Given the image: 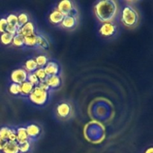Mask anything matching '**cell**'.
I'll return each instance as SVG.
<instances>
[{"label":"cell","instance_id":"obj_1","mask_svg":"<svg viewBox=\"0 0 153 153\" xmlns=\"http://www.w3.org/2000/svg\"><path fill=\"white\" fill-rule=\"evenodd\" d=\"M118 10L117 2L114 0L99 1L94 7L95 16L102 23L114 22L118 14Z\"/></svg>","mask_w":153,"mask_h":153},{"label":"cell","instance_id":"obj_2","mask_svg":"<svg viewBox=\"0 0 153 153\" xmlns=\"http://www.w3.org/2000/svg\"><path fill=\"white\" fill-rule=\"evenodd\" d=\"M120 19L125 26L130 28H135L140 21V14L135 7L130 4H126L121 10Z\"/></svg>","mask_w":153,"mask_h":153},{"label":"cell","instance_id":"obj_3","mask_svg":"<svg viewBox=\"0 0 153 153\" xmlns=\"http://www.w3.org/2000/svg\"><path fill=\"white\" fill-rule=\"evenodd\" d=\"M26 99L34 107L43 108L49 103L51 99V91H44L36 86Z\"/></svg>","mask_w":153,"mask_h":153},{"label":"cell","instance_id":"obj_4","mask_svg":"<svg viewBox=\"0 0 153 153\" xmlns=\"http://www.w3.org/2000/svg\"><path fill=\"white\" fill-rule=\"evenodd\" d=\"M55 114L57 119L65 121L70 120L73 114V108L68 101H61L55 107Z\"/></svg>","mask_w":153,"mask_h":153},{"label":"cell","instance_id":"obj_5","mask_svg":"<svg viewBox=\"0 0 153 153\" xmlns=\"http://www.w3.org/2000/svg\"><path fill=\"white\" fill-rule=\"evenodd\" d=\"M57 10H59L64 16H73L78 17V10L74 2L70 0H64L58 2Z\"/></svg>","mask_w":153,"mask_h":153},{"label":"cell","instance_id":"obj_6","mask_svg":"<svg viewBox=\"0 0 153 153\" xmlns=\"http://www.w3.org/2000/svg\"><path fill=\"white\" fill-rule=\"evenodd\" d=\"M28 140L32 143L37 141L41 137L43 128L40 125L36 123H29L25 126Z\"/></svg>","mask_w":153,"mask_h":153},{"label":"cell","instance_id":"obj_7","mask_svg":"<svg viewBox=\"0 0 153 153\" xmlns=\"http://www.w3.org/2000/svg\"><path fill=\"white\" fill-rule=\"evenodd\" d=\"M117 30V25L114 22H104V23H102L99 28V34L101 37L109 38V37L116 35Z\"/></svg>","mask_w":153,"mask_h":153},{"label":"cell","instance_id":"obj_8","mask_svg":"<svg viewBox=\"0 0 153 153\" xmlns=\"http://www.w3.org/2000/svg\"><path fill=\"white\" fill-rule=\"evenodd\" d=\"M28 73L23 69V67L16 68L11 72L10 75V79L12 83H16L21 85L27 81Z\"/></svg>","mask_w":153,"mask_h":153},{"label":"cell","instance_id":"obj_9","mask_svg":"<svg viewBox=\"0 0 153 153\" xmlns=\"http://www.w3.org/2000/svg\"><path fill=\"white\" fill-rule=\"evenodd\" d=\"M47 76H61V67L58 61L55 60H49L44 68Z\"/></svg>","mask_w":153,"mask_h":153},{"label":"cell","instance_id":"obj_10","mask_svg":"<svg viewBox=\"0 0 153 153\" xmlns=\"http://www.w3.org/2000/svg\"><path fill=\"white\" fill-rule=\"evenodd\" d=\"M0 137L7 141H16L15 128L4 126L0 128Z\"/></svg>","mask_w":153,"mask_h":153},{"label":"cell","instance_id":"obj_11","mask_svg":"<svg viewBox=\"0 0 153 153\" xmlns=\"http://www.w3.org/2000/svg\"><path fill=\"white\" fill-rule=\"evenodd\" d=\"M78 25V17L73 16H65L60 26L65 30H74Z\"/></svg>","mask_w":153,"mask_h":153},{"label":"cell","instance_id":"obj_12","mask_svg":"<svg viewBox=\"0 0 153 153\" xmlns=\"http://www.w3.org/2000/svg\"><path fill=\"white\" fill-rule=\"evenodd\" d=\"M45 82L47 84L48 87H49L51 91H56V90L59 89L63 84L62 78H61V76H48Z\"/></svg>","mask_w":153,"mask_h":153},{"label":"cell","instance_id":"obj_13","mask_svg":"<svg viewBox=\"0 0 153 153\" xmlns=\"http://www.w3.org/2000/svg\"><path fill=\"white\" fill-rule=\"evenodd\" d=\"M18 34H21L24 37L34 35L36 34V28L34 26V24L31 21H29L19 28Z\"/></svg>","mask_w":153,"mask_h":153},{"label":"cell","instance_id":"obj_14","mask_svg":"<svg viewBox=\"0 0 153 153\" xmlns=\"http://www.w3.org/2000/svg\"><path fill=\"white\" fill-rule=\"evenodd\" d=\"M64 16L57 9L52 10L50 13L49 16V22L52 24V25H60L61 22H62L63 19H64Z\"/></svg>","mask_w":153,"mask_h":153},{"label":"cell","instance_id":"obj_15","mask_svg":"<svg viewBox=\"0 0 153 153\" xmlns=\"http://www.w3.org/2000/svg\"><path fill=\"white\" fill-rule=\"evenodd\" d=\"M15 131H16V142L18 143L28 140L26 129H25V126H19L16 127Z\"/></svg>","mask_w":153,"mask_h":153},{"label":"cell","instance_id":"obj_16","mask_svg":"<svg viewBox=\"0 0 153 153\" xmlns=\"http://www.w3.org/2000/svg\"><path fill=\"white\" fill-rule=\"evenodd\" d=\"M34 87H35L34 85H33L32 84L30 83V82H28V81H25V82L21 84L20 85L21 97L27 98V97L31 94V93L33 91Z\"/></svg>","mask_w":153,"mask_h":153},{"label":"cell","instance_id":"obj_17","mask_svg":"<svg viewBox=\"0 0 153 153\" xmlns=\"http://www.w3.org/2000/svg\"><path fill=\"white\" fill-rule=\"evenodd\" d=\"M2 152L3 153H19L18 143L16 141H7Z\"/></svg>","mask_w":153,"mask_h":153},{"label":"cell","instance_id":"obj_18","mask_svg":"<svg viewBox=\"0 0 153 153\" xmlns=\"http://www.w3.org/2000/svg\"><path fill=\"white\" fill-rule=\"evenodd\" d=\"M37 37V48L40 49H48L49 46V43L46 39V36L41 34H36Z\"/></svg>","mask_w":153,"mask_h":153},{"label":"cell","instance_id":"obj_19","mask_svg":"<svg viewBox=\"0 0 153 153\" xmlns=\"http://www.w3.org/2000/svg\"><path fill=\"white\" fill-rule=\"evenodd\" d=\"M23 69L28 73H34L38 69V67H37V64H36L34 58H30V59L27 60L25 62V64H24Z\"/></svg>","mask_w":153,"mask_h":153},{"label":"cell","instance_id":"obj_20","mask_svg":"<svg viewBox=\"0 0 153 153\" xmlns=\"http://www.w3.org/2000/svg\"><path fill=\"white\" fill-rule=\"evenodd\" d=\"M24 47L36 48L37 49V37L34 35L24 37Z\"/></svg>","mask_w":153,"mask_h":153},{"label":"cell","instance_id":"obj_21","mask_svg":"<svg viewBox=\"0 0 153 153\" xmlns=\"http://www.w3.org/2000/svg\"><path fill=\"white\" fill-rule=\"evenodd\" d=\"M8 91L10 95L13 97H21L20 85L16 83H10L8 87Z\"/></svg>","mask_w":153,"mask_h":153},{"label":"cell","instance_id":"obj_22","mask_svg":"<svg viewBox=\"0 0 153 153\" xmlns=\"http://www.w3.org/2000/svg\"><path fill=\"white\" fill-rule=\"evenodd\" d=\"M32 142L29 141V140H26V141L22 142V143H19V153H28L32 149Z\"/></svg>","mask_w":153,"mask_h":153},{"label":"cell","instance_id":"obj_23","mask_svg":"<svg viewBox=\"0 0 153 153\" xmlns=\"http://www.w3.org/2000/svg\"><path fill=\"white\" fill-rule=\"evenodd\" d=\"M13 34H10L7 32L2 33L0 36V41L2 43L4 46H8V45L11 44L12 41H13Z\"/></svg>","mask_w":153,"mask_h":153},{"label":"cell","instance_id":"obj_24","mask_svg":"<svg viewBox=\"0 0 153 153\" xmlns=\"http://www.w3.org/2000/svg\"><path fill=\"white\" fill-rule=\"evenodd\" d=\"M34 60H35L38 68H44L45 66L49 61V59L45 55H38L34 58Z\"/></svg>","mask_w":153,"mask_h":153},{"label":"cell","instance_id":"obj_25","mask_svg":"<svg viewBox=\"0 0 153 153\" xmlns=\"http://www.w3.org/2000/svg\"><path fill=\"white\" fill-rule=\"evenodd\" d=\"M16 16H17L18 23H19V28L25 25V24H26L28 22H29V16L25 12H20Z\"/></svg>","mask_w":153,"mask_h":153},{"label":"cell","instance_id":"obj_26","mask_svg":"<svg viewBox=\"0 0 153 153\" xmlns=\"http://www.w3.org/2000/svg\"><path fill=\"white\" fill-rule=\"evenodd\" d=\"M12 43L13 46L18 48L24 47V37L19 34H16L13 36Z\"/></svg>","mask_w":153,"mask_h":153},{"label":"cell","instance_id":"obj_27","mask_svg":"<svg viewBox=\"0 0 153 153\" xmlns=\"http://www.w3.org/2000/svg\"><path fill=\"white\" fill-rule=\"evenodd\" d=\"M5 19L7 22V25H13V26H16L19 28V23H18L17 16H16V13H10V14L7 15V17H6Z\"/></svg>","mask_w":153,"mask_h":153},{"label":"cell","instance_id":"obj_28","mask_svg":"<svg viewBox=\"0 0 153 153\" xmlns=\"http://www.w3.org/2000/svg\"><path fill=\"white\" fill-rule=\"evenodd\" d=\"M35 75L37 76L38 80L40 82H45L46 79H47V75H46V72H45L43 68H38L35 72H34Z\"/></svg>","mask_w":153,"mask_h":153},{"label":"cell","instance_id":"obj_29","mask_svg":"<svg viewBox=\"0 0 153 153\" xmlns=\"http://www.w3.org/2000/svg\"><path fill=\"white\" fill-rule=\"evenodd\" d=\"M27 81H28V82H29L30 83L32 84V85H34L35 87L37 86V85H38V84L40 83V81L38 80L37 76H36L35 73H28Z\"/></svg>","mask_w":153,"mask_h":153},{"label":"cell","instance_id":"obj_30","mask_svg":"<svg viewBox=\"0 0 153 153\" xmlns=\"http://www.w3.org/2000/svg\"><path fill=\"white\" fill-rule=\"evenodd\" d=\"M7 22L6 21L5 18H1L0 19V32L2 34L6 31V28H7Z\"/></svg>","mask_w":153,"mask_h":153},{"label":"cell","instance_id":"obj_31","mask_svg":"<svg viewBox=\"0 0 153 153\" xmlns=\"http://www.w3.org/2000/svg\"><path fill=\"white\" fill-rule=\"evenodd\" d=\"M6 143H7V140H4V139L0 137V151H2L3 148H4V145H5Z\"/></svg>","mask_w":153,"mask_h":153},{"label":"cell","instance_id":"obj_32","mask_svg":"<svg viewBox=\"0 0 153 153\" xmlns=\"http://www.w3.org/2000/svg\"><path fill=\"white\" fill-rule=\"evenodd\" d=\"M146 153H152V148H149V149L146 151Z\"/></svg>","mask_w":153,"mask_h":153}]
</instances>
